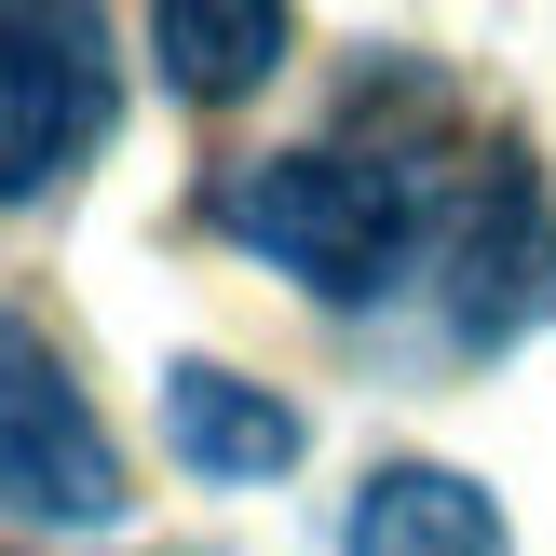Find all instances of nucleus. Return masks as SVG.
Here are the masks:
<instances>
[{
    "mask_svg": "<svg viewBox=\"0 0 556 556\" xmlns=\"http://www.w3.org/2000/svg\"><path fill=\"white\" fill-rule=\"evenodd\" d=\"M448 204H434V163L421 150H367V136H326V150H286L231 190V244L271 258L286 286H313L326 313H367L394 299L407 271L434 258Z\"/></svg>",
    "mask_w": 556,
    "mask_h": 556,
    "instance_id": "obj_1",
    "label": "nucleus"
},
{
    "mask_svg": "<svg viewBox=\"0 0 556 556\" xmlns=\"http://www.w3.org/2000/svg\"><path fill=\"white\" fill-rule=\"evenodd\" d=\"M0 516H27V530H109L123 516V448L27 313H0Z\"/></svg>",
    "mask_w": 556,
    "mask_h": 556,
    "instance_id": "obj_2",
    "label": "nucleus"
},
{
    "mask_svg": "<svg viewBox=\"0 0 556 556\" xmlns=\"http://www.w3.org/2000/svg\"><path fill=\"white\" fill-rule=\"evenodd\" d=\"M109 123V27L96 0H0V204L68 177Z\"/></svg>",
    "mask_w": 556,
    "mask_h": 556,
    "instance_id": "obj_3",
    "label": "nucleus"
},
{
    "mask_svg": "<svg viewBox=\"0 0 556 556\" xmlns=\"http://www.w3.org/2000/svg\"><path fill=\"white\" fill-rule=\"evenodd\" d=\"M434 271H448V313L476 353L556 326V231L530 204V177H462L448 190V231H434Z\"/></svg>",
    "mask_w": 556,
    "mask_h": 556,
    "instance_id": "obj_4",
    "label": "nucleus"
},
{
    "mask_svg": "<svg viewBox=\"0 0 556 556\" xmlns=\"http://www.w3.org/2000/svg\"><path fill=\"white\" fill-rule=\"evenodd\" d=\"M163 448L190 462V476H217V489H271L299 462V407L271 394V380H231V367H163Z\"/></svg>",
    "mask_w": 556,
    "mask_h": 556,
    "instance_id": "obj_5",
    "label": "nucleus"
},
{
    "mask_svg": "<svg viewBox=\"0 0 556 556\" xmlns=\"http://www.w3.org/2000/svg\"><path fill=\"white\" fill-rule=\"evenodd\" d=\"M353 556H503V503L448 462H394L353 489Z\"/></svg>",
    "mask_w": 556,
    "mask_h": 556,
    "instance_id": "obj_6",
    "label": "nucleus"
},
{
    "mask_svg": "<svg viewBox=\"0 0 556 556\" xmlns=\"http://www.w3.org/2000/svg\"><path fill=\"white\" fill-rule=\"evenodd\" d=\"M150 54H163V81L190 109H231L286 54V0H150Z\"/></svg>",
    "mask_w": 556,
    "mask_h": 556,
    "instance_id": "obj_7",
    "label": "nucleus"
}]
</instances>
